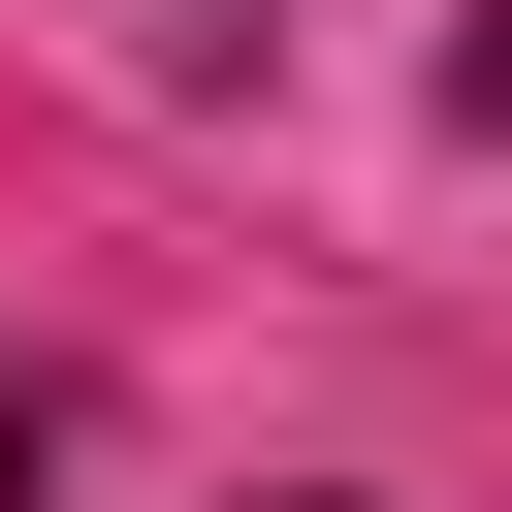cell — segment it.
<instances>
[{"label": "cell", "mask_w": 512, "mask_h": 512, "mask_svg": "<svg viewBox=\"0 0 512 512\" xmlns=\"http://www.w3.org/2000/svg\"><path fill=\"white\" fill-rule=\"evenodd\" d=\"M0 512H64V480H32V384H0Z\"/></svg>", "instance_id": "obj_2"}, {"label": "cell", "mask_w": 512, "mask_h": 512, "mask_svg": "<svg viewBox=\"0 0 512 512\" xmlns=\"http://www.w3.org/2000/svg\"><path fill=\"white\" fill-rule=\"evenodd\" d=\"M448 96H480V128H512V0H480V32H448Z\"/></svg>", "instance_id": "obj_1"}]
</instances>
